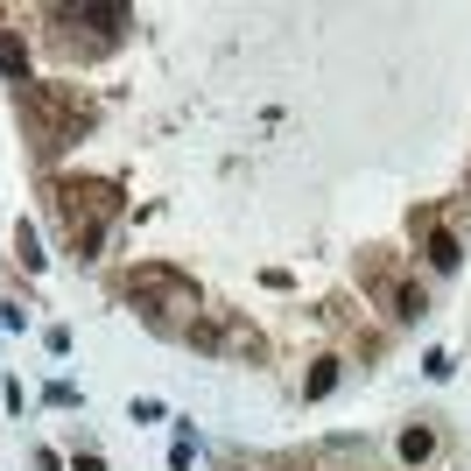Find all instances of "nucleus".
<instances>
[{"mask_svg":"<svg viewBox=\"0 0 471 471\" xmlns=\"http://www.w3.org/2000/svg\"><path fill=\"white\" fill-rule=\"evenodd\" d=\"M331 387H338V359H316V373L303 380V394H310V401H324Z\"/></svg>","mask_w":471,"mask_h":471,"instance_id":"nucleus-1","label":"nucleus"},{"mask_svg":"<svg viewBox=\"0 0 471 471\" xmlns=\"http://www.w3.org/2000/svg\"><path fill=\"white\" fill-rule=\"evenodd\" d=\"M429 450H436V429H408V436H401V457H408V465H422Z\"/></svg>","mask_w":471,"mask_h":471,"instance_id":"nucleus-2","label":"nucleus"},{"mask_svg":"<svg viewBox=\"0 0 471 471\" xmlns=\"http://www.w3.org/2000/svg\"><path fill=\"white\" fill-rule=\"evenodd\" d=\"M429 261H436V267H457V239L436 233V239H429Z\"/></svg>","mask_w":471,"mask_h":471,"instance_id":"nucleus-3","label":"nucleus"},{"mask_svg":"<svg viewBox=\"0 0 471 471\" xmlns=\"http://www.w3.org/2000/svg\"><path fill=\"white\" fill-rule=\"evenodd\" d=\"M0 71H7V78H22V43H15V35H0Z\"/></svg>","mask_w":471,"mask_h":471,"instance_id":"nucleus-4","label":"nucleus"}]
</instances>
